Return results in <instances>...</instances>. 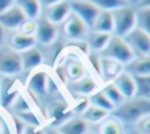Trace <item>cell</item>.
Masks as SVG:
<instances>
[{
  "mask_svg": "<svg viewBox=\"0 0 150 134\" xmlns=\"http://www.w3.org/2000/svg\"><path fill=\"white\" fill-rule=\"evenodd\" d=\"M150 113V99L132 98L112 110V115L123 121H139Z\"/></svg>",
  "mask_w": 150,
  "mask_h": 134,
  "instance_id": "1",
  "label": "cell"
},
{
  "mask_svg": "<svg viewBox=\"0 0 150 134\" xmlns=\"http://www.w3.org/2000/svg\"><path fill=\"white\" fill-rule=\"evenodd\" d=\"M101 57L114 59L122 65L129 64L134 58L135 55L131 51V49L128 47V44L124 42L122 37H117L115 35H111L107 45L100 51Z\"/></svg>",
  "mask_w": 150,
  "mask_h": 134,
  "instance_id": "2",
  "label": "cell"
},
{
  "mask_svg": "<svg viewBox=\"0 0 150 134\" xmlns=\"http://www.w3.org/2000/svg\"><path fill=\"white\" fill-rule=\"evenodd\" d=\"M114 22V34L117 37H124L129 31L136 27L135 9L131 7L123 6L110 12Z\"/></svg>",
  "mask_w": 150,
  "mask_h": 134,
  "instance_id": "3",
  "label": "cell"
},
{
  "mask_svg": "<svg viewBox=\"0 0 150 134\" xmlns=\"http://www.w3.org/2000/svg\"><path fill=\"white\" fill-rule=\"evenodd\" d=\"M134 52L135 57H146L150 55V35L149 33L134 28L124 37H122Z\"/></svg>",
  "mask_w": 150,
  "mask_h": 134,
  "instance_id": "4",
  "label": "cell"
},
{
  "mask_svg": "<svg viewBox=\"0 0 150 134\" xmlns=\"http://www.w3.org/2000/svg\"><path fill=\"white\" fill-rule=\"evenodd\" d=\"M62 23L63 34L70 40H84L89 34V28L73 12H70V14L66 17V20Z\"/></svg>",
  "mask_w": 150,
  "mask_h": 134,
  "instance_id": "5",
  "label": "cell"
},
{
  "mask_svg": "<svg viewBox=\"0 0 150 134\" xmlns=\"http://www.w3.org/2000/svg\"><path fill=\"white\" fill-rule=\"evenodd\" d=\"M69 6L70 10L76 14L89 29H91L101 10L91 1H69Z\"/></svg>",
  "mask_w": 150,
  "mask_h": 134,
  "instance_id": "6",
  "label": "cell"
},
{
  "mask_svg": "<svg viewBox=\"0 0 150 134\" xmlns=\"http://www.w3.org/2000/svg\"><path fill=\"white\" fill-rule=\"evenodd\" d=\"M22 71L19 52L0 51V73L5 77H13Z\"/></svg>",
  "mask_w": 150,
  "mask_h": 134,
  "instance_id": "7",
  "label": "cell"
},
{
  "mask_svg": "<svg viewBox=\"0 0 150 134\" xmlns=\"http://www.w3.org/2000/svg\"><path fill=\"white\" fill-rule=\"evenodd\" d=\"M35 21H36V29L34 34L35 41L45 45H49L54 43L57 37L56 26L50 23L45 16H40Z\"/></svg>",
  "mask_w": 150,
  "mask_h": 134,
  "instance_id": "8",
  "label": "cell"
},
{
  "mask_svg": "<svg viewBox=\"0 0 150 134\" xmlns=\"http://www.w3.org/2000/svg\"><path fill=\"white\" fill-rule=\"evenodd\" d=\"M46 2L48 3L45 12V17L55 26L62 23L71 12L69 1H46Z\"/></svg>",
  "mask_w": 150,
  "mask_h": 134,
  "instance_id": "9",
  "label": "cell"
},
{
  "mask_svg": "<svg viewBox=\"0 0 150 134\" xmlns=\"http://www.w3.org/2000/svg\"><path fill=\"white\" fill-rule=\"evenodd\" d=\"M71 118L70 106L63 100L54 101L48 110V119L50 121V127L57 128L63 122Z\"/></svg>",
  "mask_w": 150,
  "mask_h": 134,
  "instance_id": "10",
  "label": "cell"
},
{
  "mask_svg": "<svg viewBox=\"0 0 150 134\" xmlns=\"http://www.w3.org/2000/svg\"><path fill=\"white\" fill-rule=\"evenodd\" d=\"M16 86V79L13 77H1L0 79V105L2 107L11 106L18 97L19 89Z\"/></svg>",
  "mask_w": 150,
  "mask_h": 134,
  "instance_id": "11",
  "label": "cell"
},
{
  "mask_svg": "<svg viewBox=\"0 0 150 134\" xmlns=\"http://www.w3.org/2000/svg\"><path fill=\"white\" fill-rule=\"evenodd\" d=\"M25 20H26L25 14L15 5L14 1L8 9H6L4 13L0 14V26L2 28H8V29L19 28Z\"/></svg>",
  "mask_w": 150,
  "mask_h": 134,
  "instance_id": "12",
  "label": "cell"
},
{
  "mask_svg": "<svg viewBox=\"0 0 150 134\" xmlns=\"http://www.w3.org/2000/svg\"><path fill=\"white\" fill-rule=\"evenodd\" d=\"M111 83L117 87V90L122 93L125 100L132 99L135 97V90H136L135 80L134 77L127 71H122Z\"/></svg>",
  "mask_w": 150,
  "mask_h": 134,
  "instance_id": "13",
  "label": "cell"
},
{
  "mask_svg": "<svg viewBox=\"0 0 150 134\" xmlns=\"http://www.w3.org/2000/svg\"><path fill=\"white\" fill-rule=\"evenodd\" d=\"M47 79H48V75L45 71H35L28 83H27V87L29 90V92L33 96H38V97H42L45 96L46 92V85H47Z\"/></svg>",
  "mask_w": 150,
  "mask_h": 134,
  "instance_id": "14",
  "label": "cell"
},
{
  "mask_svg": "<svg viewBox=\"0 0 150 134\" xmlns=\"http://www.w3.org/2000/svg\"><path fill=\"white\" fill-rule=\"evenodd\" d=\"M123 66L124 65L114 59L101 57V77L104 78V80L111 83L123 71Z\"/></svg>",
  "mask_w": 150,
  "mask_h": 134,
  "instance_id": "15",
  "label": "cell"
},
{
  "mask_svg": "<svg viewBox=\"0 0 150 134\" xmlns=\"http://www.w3.org/2000/svg\"><path fill=\"white\" fill-rule=\"evenodd\" d=\"M36 41L34 38V36H29V35H25L22 33L14 31L11 37H9V45L14 51L18 52H22L29 48H33L35 45Z\"/></svg>",
  "mask_w": 150,
  "mask_h": 134,
  "instance_id": "16",
  "label": "cell"
},
{
  "mask_svg": "<svg viewBox=\"0 0 150 134\" xmlns=\"http://www.w3.org/2000/svg\"><path fill=\"white\" fill-rule=\"evenodd\" d=\"M69 85L74 93H76L77 96H84V97H87L88 94L90 96L97 89L96 82L93 78L86 77V76H83L82 78H80L75 82H70Z\"/></svg>",
  "mask_w": 150,
  "mask_h": 134,
  "instance_id": "17",
  "label": "cell"
},
{
  "mask_svg": "<svg viewBox=\"0 0 150 134\" xmlns=\"http://www.w3.org/2000/svg\"><path fill=\"white\" fill-rule=\"evenodd\" d=\"M98 134H125L124 125L114 115H108L98 125Z\"/></svg>",
  "mask_w": 150,
  "mask_h": 134,
  "instance_id": "18",
  "label": "cell"
},
{
  "mask_svg": "<svg viewBox=\"0 0 150 134\" xmlns=\"http://www.w3.org/2000/svg\"><path fill=\"white\" fill-rule=\"evenodd\" d=\"M127 66V72L131 76H150V57H135Z\"/></svg>",
  "mask_w": 150,
  "mask_h": 134,
  "instance_id": "19",
  "label": "cell"
},
{
  "mask_svg": "<svg viewBox=\"0 0 150 134\" xmlns=\"http://www.w3.org/2000/svg\"><path fill=\"white\" fill-rule=\"evenodd\" d=\"M20 58H21V64H22V69H34L36 66H39L42 63V54L39 49H36L35 47L29 48L22 52H19Z\"/></svg>",
  "mask_w": 150,
  "mask_h": 134,
  "instance_id": "20",
  "label": "cell"
},
{
  "mask_svg": "<svg viewBox=\"0 0 150 134\" xmlns=\"http://www.w3.org/2000/svg\"><path fill=\"white\" fill-rule=\"evenodd\" d=\"M57 129L62 134H86L88 131V124L81 118H70L59 126Z\"/></svg>",
  "mask_w": 150,
  "mask_h": 134,
  "instance_id": "21",
  "label": "cell"
},
{
  "mask_svg": "<svg viewBox=\"0 0 150 134\" xmlns=\"http://www.w3.org/2000/svg\"><path fill=\"white\" fill-rule=\"evenodd\" d=\"M93 31L97 33H104V34H110L114 31V22H112V16L110 12L101 10L100 14L97 15L94 24H93Z\"/></svg>",
  "mask_w": 150,
  "mask_h": 134,
  "instance_id": "22",
  "label": "cell"
},
{
  "mask_svg": "<svg viewBox=\"0 0 150 134\" xmlns=\"http://www.w3.org/2000/svg\"><path fill=\"white\" fill-rule=\"evenodd\" d=\"M15 5L22 10L26 19L28 20H36L40 17L41 13V2L36 0H19L14 1Z\"/></svg>",
  "mask_w": 150,
  "mask_h": 134,
  "instance_id": "23",
  "label": "cell"
},
{
  "mask_svg": "<svg viewBox=\"0 0 150 134\" xmlns=\"http://www.w3.org/2000/svg\"><path fill=\"white\" fill-rule=\"evenodd\" d=\"M63 66H64L66 76H67V78H69L70 82H75V80L82 78L86 73L83 64L76 58H69Z\"/></svg>",
  "mask_w": 150,
  "mask_h": 134,
  "instance_id": "24",
  "label": "cell"
},
{
  "mask_svg": "<svg viewBox=\"0 0 150 134\" xmlns=\"http://www.w3.org/2000/svg\"><path fill=\"white\" fill-rule=\"evenodd\" d=\"M110 34H104V33H97V31H93L88 34V45L89 49L93 50L95 54L97 51H101L108 43L109 38H110Z\"/></svg>",
  "mask_w": 150,
  "mask_h": 134,
  "instance_id": "25",
  "label": "cell"
},
{
  "mask_svg": "<svg viewBox=\"0 0 150 134\" xmlns=\"http://www.w3.org/2000/svg\"><path fill=\"white\" fill-rule=\"evenodd\" d=\"M135 80V97L141 99H150V76H132Z\"/></svg>",
  "mask_w": 150,
  "mask_h": 134,
  "instance_id": "26",
  "label": "cell"
},
{
  "mask_svg": "<svg viewBox=\"0 0 150 134\" xmlns=\"http://www.w3.org/2000/svg\"><path fill=\"white\" fill-rule=\"evenodd\" d=\"M136 15V28H139L146 33L150 31V6L145 3L135 10Z\"/></svg>",
  "mask_w": 150,
  "mask_h": 134,
  "instance_id": "27",
  "label": "cell"
},
{
  "mask_svg": "<svg viewBox=\"0 0 150 134\" xmlns=\"http://www.w3.org/2000/svg\"><path fill=\"white\" fill-rule=\"evenodd\" d=\"M108 114L109 112L89 104V106L81 114V119L86 122H101L104 118L108 117Z\"/></svg>",
  "mask_w": 150,
  "mask_h": 134,
  "instance_id": "28",
  "label": "cell"
},
{
  "mask_svg": "<svg viewBox=\"0 0 150 134\" xmlns=\"http://www.w3.org/2000/svg\"><path fill=\"white\" fill-rule=\"evenodd\" d=\"M88 100H89V104L93 105V106H96L98 108H102L107 112H112V110L115 108L114 105L109 101V99L104 96V93L98 90V91H95L94 93H91L89 97H88Z\"/></svg>",
  "mask_w": 150,
  "mask_h": 134,
  "instance_id": "29",
  "label": "cell"
},
{
  "mask_svg": "<svg viewBox=\"0 0 150 134\" xmlns=\"http://www.w3.org/2000/svg\"><path fill=\"white\" fill-rule=\"evenodd\" d=\"M103 93H104V96L109 99V101L114 105V107H117L118 105H121L125 99H124V97L122 96V93L117 90V87L112 84V83H108L102 90H101Z\"/></svg>",
  "mask_w": 150,
  "mask_h": 134,
  "instance_id": "30",
  "label": "cell"
},
{
  "mask_svg": "<svg viewBox=\"0 0 150 134\" xmlns=\"http://www.w3.org/2000/svg\"><path fill=\"white\" fill-rule=\"evenodd\" d=\"M100 10H105V12H111L114 9H117L120 7L127 6L125 1H120V0H95L91 1Z\"/></svg>",
  "mask_w": 150,
  "mask_h": 134,
  "instance_id": "31",
  "label": "cell"
},
{
  "mask_svg": "<svg viewBox=\"0 0 150 134\" xmlns=\"http://www.w3.org/2000/svg\"><path fill=\"white\" fill-rule=\"evenodd\" d=\"M89 106V100H88V97H84V96H77V98L75 99L74 104H73V107H70V111L71 113L75 112V113H79V114H82L84 112V110Z\"/></svg>",
  "mask_w": 150,
  "mask_h": 134,
  "instance_id": "32",
  "label": "cell"
},
{
  "mask_svg": "<svg viewBox=\"0 0 150 134\" xmlns=\"http://www.w3.org/2000/svg\"><path fill=\"white\" fill-rule=\"evenodd\" d=\"M19 31L25 34V35H29V36H34L35 34V29H36V21L35 20H28L26 19L21 26L19 27Z\"/></svg>",
  "mask_w": 150,
  "mask_h": 134,
  "instance_id": "33",
  "label": "cell"
},
{
  "mask_svg": "<svg viewBox=\"0 0 150 134\" xmlns=\"http://www.w3.org/2000/svg\"><path fill=\"white\" fill-rule=\"evenodd\" d=\"M88 61L90 66L95 70V72L101 77V57L97 54H89L88 55Z\"/></svg>",
  "mask_w": 150,
  "mask_h": 134,
  "instance_id": "34",
  "label": "cell"
},
{
  "mask_svg": "<svg viewBox=\"0 0 150 134\" xmlns=\"http://www.w3.org/2000/svg\"><path fill=\"white\" fill-rule=\"evenodd\" d=\"M68 45H69V47H73V48H77L81 52H83V54L87 55V56L89 55L90 49H89V45H88L87 40H77V41H73V42H70Z\"/></svg>",
  "mask_w": 150,
  "mask_h": 134,
  "instance_id": "35",
  "label": "cell"
},
{
  "mask_svg": "<svg viewBox=\"0 0 150 134\" xmlns=\"http://www.w3.org/2000/svg\"><path fill=\"white\" fill-rule=\"evenodd\" d=\"M55 73L57 75L59 79L61 80V83L66 84V80H67V76H66V71H64V66L62 64H57L55 66Z\"/></svg>",
  "mask_w": 150,
  "mask_h": 134,
  "instance_id": "36",
  "label": "cell"
},
{
  "mask_svg": "<svg viewBox=\"0 0 150 134\" xmlns=\"http://www.w3.org/2000/svg\"><path fill=\"white\" fill-rule=\"evenodd\" d=\"M149 121H150L149 115L145 117V118H143V119H141V120L138 121V122L141 124V125H139L141 131H138L141 134H142V133H144V134H148V133H149Z\"/></svg>",
  "mask_w": 150,
  "mask_h": 134,
  "instance_id": "37",
  "label": "cell"
},
{
  "mask_svg": "<svg viewBox=\"0 0 150 134\" xmlns=\"http://www.w3.org/2000/svg\"><path fill=\"white\" fill-rule=\"evenodd\" d=\"M22 134H43V131L40 127H34V126H25V129Z\"/></svg>",
  "mask_w": 150,
  "mask_h": 134,
  "instance_id": "38",
  "label": "cell"
},
{
  "mask_svg": "<svg viewBox=\"0 0 150 134\" xmlns=\"http://www.w3.org/2000/svg\"><path fill=\"white\" fill-rule=\"evenodd\" d=\"M13 5V1L9 0H0V14L4 13L6 9H8Z\"/></svg>",
  "mask_w": 150,
  "mask_h": 134,
  "instance_id": "39",
  "label": "cell"
},
{
  "mask_svg": "<svg viewBox=\"0 0 150 134\" xmlns=\"http://www.w3.org/2000/svg\"><path fill=\"white\" fill-rule=\"evenodd\" d=\"M43 134H62L57 128L54 127H48L46 131H43Z\"/></svg>",
  "mask_w": 150,
  "mask_h": 134,
  "instance_id": "40",
  "label": "cell"
},
{
  "mask_svg": "<svg viewBox=\"0 0 150 134\" xmlns=\"http://www.w3.org/2000/svg\"><path fill=\"white\" fill-rule=\"evenodd\" d=\"M5 129H7V125H6V122L4 121V119L0 115V134H2Z\"/></svg>",
  "mask_w": 150,
  "mask_h": 134,
  "instance_id": "41",
  "label": "cell"
},
{
  "mask_svg": "<svg viewBox=\"0 0 150 134\" xmlns=\"http://www.w3.org/2000/svg\"><path fill=\"white\" fill-rule=\"evenodd\" d=\"M2 40H4V28L0 26V43L2 42Z\"/></svg>",
  "mask_w": 150,
  "mask_h": 134,
  "instance_id": "42",
  "label": "cell"
},
{
  "mask_svg": "<svg viewBox=\"0 0 150 134\" xmlns=\"http://www.w3.org/2000/svg\"><path fill=\"white\" fill-rule=\"evenodd\" d=\"M125 134H141L138 131H131V132H129V133H125Z\"/></svg>",
  "mask_w": 150,
  "mask_h": 134,
  "instance_id": "43",
  "label": "cell"
},
{
  "mask_svg": "<svg viewBox=\"0 0 150 134\" xmlns=\"http://www.w3.org/2000/svg\"><path fill=\"white\" fill-rule=\"evenodd\" d=\"M0 79H1V77H0Z\"/></svg>",
  "mask_w": 150,
  "mask_h": 134,
  "instance_id": "44",
  "label": "cell"
}]
</instances>
